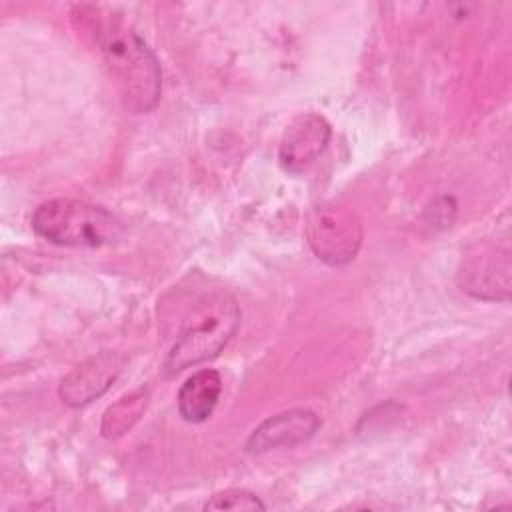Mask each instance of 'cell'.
Segmentation results:
<instances>
[{
    "label": "cell",
    "instance_id": "obj_3",
    "mask_svg": "<svg viewBox=\"0 0 512 512\" xmlns=\"http://www.w3.org/2000/svg\"><path fill=\"white\" fill-rule=\"evenodd\" d=\"M32 228L48 242L72 248H100L122 236V222L116 216L74 198L42 202L32 214Z\"/></svg>",
    "mask_w": 512,
    "mask_h": 512
},
{
    "label": "cell",
    "instance_id": "obj_9",
    "mask_svg": "<svg viewBox=\"0 0 512 512\" xmlns=\"http://www.w3.org/2000/svg\"><path fill=\"white\" fill-rule=\"evenodd\" d=\"M222 392V378L216 370H198L178 390V412L186 422L198 424L212 416Z\"/></svg>",
    "mask_w": 512,
    "mask_h": 512
},
{
    "label": "cell",
    "instance_id": "obj_1",
    "mask_svg": "<svg viewBox=\"0 0 512 512\" xmlns=\"http://www.w3.org/2000/svg\"><path fill=\"white\" fill-rule=\"evenodd\" d=\"M72 20L100 54L126 110L132 114L154 110L162 92V72L148 44L104 6L78 4L72 8Z\"/></svg>",
    "mask_w": 512,
    "mask_h": 512
},
{
    "label": "cell",
    "instance_id": "obj_6",
    "mask_svg": "<svg viewBox=\"0 0 512 512\" xmlns=\"http://www.w3.org/2000/svg\"><path fill=\"white\" fill-rule=\"evenodd\" d=\"M330 124L320 114H300L296 116L280 142L278 158L286 172L300 174L310 168L316 158L326 150L330 142Z\"/></svg>",
    "mask_w": 512,
    "mask_h": 512
},
{
    "label": "cell",
    "instance_id": "obj_8",
    "mask_svg": "<svg viewBox=\"0 0 512 512\" xmlns=\"http://www.w3.org/2000/svg\"><path fill=\"white\" fill-rule=\"evenodd\" d=\"M320 418L308 408L284 410L264 420L248 438L246 452L264 454L276 448H292L314 436Z\"/></svg>",
    "mask_w": 512,
    "mask_h": 512
},
{
    "label": "cell",
    "instance_id": "obj_4",
    "mask_svg": "<svg viewBox=\"0 0 512 512\" xmlns=\"http://www.w3.org/2000/svg\"><path fill=\"white\" fill-rule=\"evenodd\" d=\"M306 238L322 262L344 266L360 250L362 224L354 212L342 206H320L308 218Z\"/></svg>",
    "mask_w": 512,
    "mask_h": 512
},
{
    "label": "cell",
    "instance_id": "obj_7",
    "mask_svg": "<svg viewBox=\"0 0 512 512\" xmlns=\"http://www.w3.org/2000/svg\"><path fill=\"white\" fill-rule=\"evenodd\" d=\"M124 356L118 352H100L72 368L60 382L58 394L68 406H84L102 396L118 378Z\"/></svg>",
    "mask_w": 512,
    "mask_h": 512
},
{
    "label": "cell",
    "instance_id": "obj_2",
    "mask_svg": "<svg viewBox=\"0 0 512 512\" xmlns=\"http://www.w3.org/2000/svg\"><path fill=\"white\" fill-rule=\"evenodd\" d=\"M240 324V308L228 292L204 296L186 316L164 362L166 374H178L214 358L234 336Z\"/></svg>",
    "mask_w": 512,
    "mask_h": 512
},
{
    "label": "cell",
    "instance_id": "obj_11",
    "mask_svg": "<svg viewBox=\"0 0 512 512\" xmlns=\"http://www.w3.org/2000/svg\"><path fill=\"white\" fill-rule=\"evenodd\" d=\"M206 510H264V502L248 492V490H240V488H228L224 492L214 494L206 504Z\"/></svg>",
    "mask_w": 512,
    "mask_h": 512
},
{
    "label": "cell",
    "instance_id": "obj_5",
    "mask_svg": "<svg viewBox=\"0 0 512 512\" xmlns=\"http://www.w3.org/2000/svg\"><path fill=\"white\" fill-rule=\"evenodd\" d=\"M510 272V250L482 244L462 260L458 284L464 292L480 300H508Z\"/></svg>",
    "mask_w": 512,
    "mask_h": 512
},
{
    "label": "cell",
    "instance_id": "obj_10",
    "mask_svg": "<svg viewBox=\"0 0 512 512\" xmlns=\"http://www.w3.org/2000/svg\"><path fill=\"white\" fill-rule=\"evenodd\" d=\"M148 402V394L144 390L130 392L122 396L118 402L108 406V410L102 416V436L104 438H118L126 434L142 416Z\"/></svg>",
    "mask_w": 512,
    "mask_h": 512
}]
</instances>
